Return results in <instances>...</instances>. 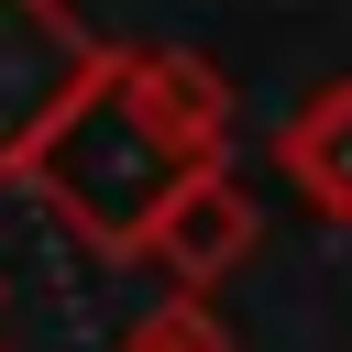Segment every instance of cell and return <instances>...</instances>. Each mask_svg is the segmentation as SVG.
I'll return each mask as SVG.
<instances>
[{
  "instance_id": "obj_1",
  "label": "cell",
  "mask_w": 352,
  "mask_h": 352,
  "mask_svg": "<svg viewBox=\"0 0 352 352\" xmlns=\"http://www.w3.org/2000/svg\"><path fill=\"white\" fill-rule=\"evenodd\" d=\"M231 165V77L176 44H110V66L44 121V143L11 165L44 220L88 253H143L154 209L198 176Z\"/></svg>"
},
{
  "instance_id": "obj_2",
  "label": "cell",
  "mask_w": 352,
  "mask_h": 352,
  "mask_svg": "<svg viewBox=\"0 0 352 352\" xmlns=\"http://www.w3.org/2000/svg\"><path fill=\"white\" fill-rule=\"evenodd\" d=\"M110 66L77 0H0V176L44 143V121Z\"/></svg>"
},
{
  "instance_id": "obj_3",
  "label": "cell",
  "mask_w": 352,
  "mask_h": 352,
  "mask_svg": "<svg viewBox=\"0 0 352 352\" xmlns=\"http://www.w3.org/2000/svg\"><path fill=\"white\" fill-rule=\"evenodd\" d=\"M253 198H242V176L231 165H198L165 209H154V231H143V264L165 275V297H209L242 253H253Z\"/></svg>"
},
{
  "instance_id": "obj_4",
  "label": "cell",
  "mask_w": 352,
  "mask_h": 352,
  "mask_svg": "<svg viewBox=\"0 0 352 352\" xmlns=\"http://www.w3.org/2000/svg\"><path fill=\"white\" fill-rule=\"evenodd\" d=\"M275 165H286V187H297L319 220H341V231H352V77L308 88V99L286 110V132H275Z\"/></svg>"
},
{
  "instance_id": "obj_5",
  "label": "cell",
  "mask_w": 352,
  "mask_h": 352,
  "mask_svg": "<svg viewBox=\"0 0 352 352\" xmlns=\"http://www.w3.org/2000/svg\"><path fill=\"white\" fill-rule=\"evenodd\" d=\"M121 352H231V330L209 319V297H154V308L121 330Z\"/></svg>"
},
{
  "instance_id": "obj_6",
  "label": "cell",
  "mask_w": 352,
  "mask_h": 352,
  "mask_svg": "<svg viewBox=\"0 0 352 352\" xmlns=\"http://www.w3.org/2000/svg\"><path fill=\"white\" fill-rule=\"evenodd\" d=\"M0 352H22V341H11V330H0Z\"/></svg>"
}]
</instances>
